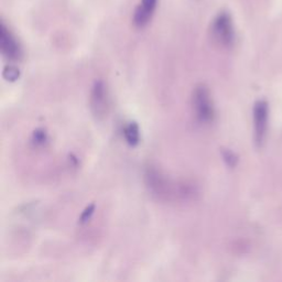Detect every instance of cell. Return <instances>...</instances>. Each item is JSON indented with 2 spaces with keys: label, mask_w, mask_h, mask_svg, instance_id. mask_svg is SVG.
Segmentation results:
<instances>
[{
  "label": "cell",
  "mask_w": 282,
  "mask_h": 282,
  "mask_svg": "<svg viewBox=\"0 0 282 282\" xmlns=\"http://www.w3.org/2000/svg\"><path fill=\"white\" fill-rule=\"evenodd\" d=\"M222 155L228 167H235L236 163H237V156H236V154L233 151H231V150L223 149Z\"/></svg>",
  "instance_id": "cell-11"
},
{
  "label": "cell",
  "mask_w": 282,
  "mask_h": 282,
  "mask_svg": "<svg viewBox=\"0 0 282 282\" xmlns=\"http://www.w3.org/2000/svg\"><path fill=\"white\" fill-rule=\"evenodd\" d=\"M48 140H49V137L47 131L44 129H37L35 133L32 134L31 141L34 143L35 147H44Z\"/></svg>",
  "instance_id": "cell-9"
},
{
  "label": "cell",
  "mask_w": 282,
  "mask_h": 282,
  "mask_svg": "<svg viewBox=\"0 0 282 282\" xmlns=\"http://www.w3.org/2000/svg\"><path fill=\"white\" fill-rule=\"evenodd\" d=\"M192 107L196 120L201 123H211L215 118V107L209 88L205 84L196 85L192 91Z\"/></svg>",
  "instance_id": "cell-2"
},
{
  "label": "cell",
  "mask_w": 282,
  "mask_h": 282,
  "mask_svg": "<svg viewBox=\"0 0 282 282\" xmlns=\"http://www.w3.org/2000/svg\"><path fill=\"white\" fill-rule=\"evenodd\" d=\"M94 212H95V204L88 205L86 208L84 209L83 213L80 216V220H78L80 224H85V223H87L91 218V216H93Z\"/></svg>",
  "instance_id": "cell-12"
},
{
  "label": "cell",
  "mask_w": 282,
  "mask_h": 282,
  "mask_svg": "<svg viewBox=\"0 0 282 282\" xmlns=\"http://www.w3.org/2000/svg\"><path fill=\"white\" fill-rule=\"evenodd\" d=\"M123 137L126 142L131 147H136L140 142V129L138 123L135 121L128 122L123 127Z\"/></svg>",
  "instance_id": "cell-8"
},
{
  "label": "cell",
  "mask_w": 282,
  "mask_h": 282,
  "mask_svg": "<svg viewBox=\"0 0 282 282\" xmlns=\"http://www.w3.org/2000/svg\"><path fill=\"white\" fill-rule=\"evenodd\" d=\"M19 76H20V72L15 67H6L4 70V77L5 80H7L9 82H15L17 81Z\"/></svg>",
  "instance_id": "cell-10"
},
{
  "label": "cell",
  "mask_w": 282,
  "mask_h": 282,
  "mask_svg": "<svg viewBox=\"0 0 282 282\" xmlns=\"http://www.w3.org/2000/svg\"><path fill=\"white\" fill-rule=\"evenodd\" d=\"M109 94L107 85L103 80H97L91 86L89 95V107L97 119H103L109 110Z\"/></svg>",
  "instance_id": "cell-4"
},
{
  "label": "cell",
  "mask_w": 282,
  "mask_h": 282,
  "mask_svg": "<svg viewBox=\"0 0 282 282\" xmlns=\"http://www.w3.org/2000/svg\"><path fill=\"white\" fill-rule=\"evenodd\" d=\"M158 0H141L134 15V24L137 28H143L151 20Z\"/></svg>",
  "instance_id": "cell-7"
},
{
  "label": "cell",
  "mask_w": 282,
  "mask_h": 282,
  "mask_svg": "<svg viewBox=\"0 0 282 282\" xmlns=\"http://www.w3.org/2000/svg\"><path fill=\"white\" fill-rule=\"evenodd\" d=\"M269 106L268 103L260 100L255 103L254 106V139L256 146L261 148L264 146L268 130Z\"/></svg>",
  "instance_id": "cell-5"
},
{
  "label": "cell",
  "mask_w": 282,
  "mask_h": 282,
  "mask_svg": "<svg viewBox=\"0 0 282 282\" xmlns=\"http://www.w3.org/2000/svg\"><path fill=\"white\" fill-rule=\"evenodd\" d=\"M146 185L156 200L162 202L190 201L198 194V189L191 182H174L158 168L149 166L145 171Z\"/></svg>",
  "instance_id": "cell-1"
},
{
  "label": "cell",
  "mask_w": 282,
  "mask_h": 282,
  "mask_svg": "<svg viewBox=\"0 0 282 282\" xmlns=\"http://www.w3.org/2000/svg\"><path fill=\"white\" fill-rule=\"evenodd\" d=\"M213 41L221 48H231L235 41V31L232 18L226 12H222L214 19L211 28Z\"/></svg>",
  "instance_id": "cell-3"
},
{
  "label": "cell",
  "mask_w": 282,
  "mask_h": 282,
  "mask_svg": "<svg viewBox=\"0 0 282 282\" xmlns=\"http://www.w3.org/2000/svg\"><path fill=\"white\" fill-rule=\"evenodd\" d=\"M0 50L3 55L11 61H17L22 56L20 44L4 23L0 24Z\"/></svg>",
  "instance_id": "cell-6"
}]
</instances>
